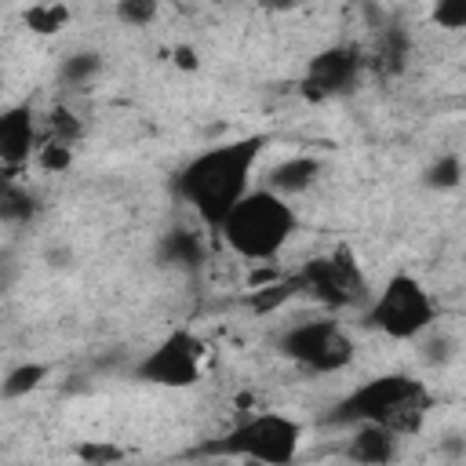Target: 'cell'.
I'll list each match as a JSON object with an SVG mask.
<instances>
[{"label": "cell", "instance_id": "obj_1", "mask_svg": "<svg viewBox=\"0 0 466 466\" xmlns=\"http://www.w3.org/2000/svg\"><path fill=\"white\" fill-rule=\"evenodd\" d=\"M262 149H266V135H240L200 149L175 171L178 200L189 204L204 226L218 229V222L233 211V204L251 189V175Z\"/></svg>", "mask_w": 466, "mask_h": 466}, {"label": "cell", "instance_id": "obj_2", "mask_svg": "<svg viewBox=\"0 0 466 466\" xmlns=\"http://www.w3.org/2000/svg\"><path fill=\"white\" fill-rule=\"evenodd\" d=\"M430 408H433V393L422 379L404 375V371H386V375H375V379L360 382L357 390H350L335 404L328 422H339V426L371 422L397 437H415L422 430Z\"/></svg>", "mask_w": 466, "mask_h": 466}, {"label": "cell", "instance_id": "obj_3", "mask_svg": "<svg viewBox=\"0 0 466 466\" xmlns=\"http://www.w3.org/2000/svg\"><path fill=\"white\" fill-rule=\"evenodd\" d=\"M295 226H299V215H295L291 200L277 197L266 186H251L233 204V211L218 222L215 233L222 237V244L233 255H240L248 262H273L288 248Z\"/></svg>", "mask_w": 466, "mask_h": 466}, {"label": "cell", "instance_id": "obj_4", "mask_svg": "<svg viewBox=\"0 0 466 466\" xmlns=\"http://www.w3.org/2000/svg\"><path fill=\"white\" fill-rule=\"evenodd\" d=\"M302 422L284 411H255L240 419L233 430L222 437L208 441V455H226V459H248L255 466H291L302 451Z\"/></svg>", "mask_w": 466, "mask_h": 466}, {"label": "cell", "instance_id": "obj_5", "mask_svg": "<svg viewBox=\"0 0 466 466\" xmlns=\"http://www.w3.org/2000/svg\"><path fill=\"white\" fill-rule=\"evenodd\" d=\"M364 320L390 342H419L430 328H437V299L415 273L397 269L379 291H371Z\"/></svg>", "mask_w": 466, "mask_h": 466}, {"label": "cell", "instance_id": "obj_6", "mask_svg": "<svg viewBox=\"0 0 466 466\" xmlns=\"http://www.w3.org/2000/svg\"><path fill=\"white\" fill-rule=\"evenodd\" d=\"M277 350L291 364H299L302 371H313V375H339L357 357L350 331L331 317H317V320H302V324L284 328L277 339Z\"/></svg>", "mask_w": 466, "mask_h": 466}, {"label": "cell", "instance_id": "obj_7", "mask_svg": "<svg viewBox=\"0 0 466 466\" xmlns=\"http://www.w3.org/2000/svg\"><path fill=\"white\" fill-rule=\"evenodd\" d=\"M295 291H306L309 299H317L328 309H350V306H368L371 288L368 277L357 262V255L350 248H335L328 255L309 258L295 277H291Z\"/></svg>", "mask_w": 466, "mask_h": 466}, {"label": "cell", "instance_id": "obj_8", "mask_svg": "<svg viewBox=\"0 0 466 466\" xmlns=\"http://www.w3.org/2000/svg\"><path fill=\"white\" fill-rule=\"evenodd\" d=\"M204 353L208 346L200 335H193L189 328H175L138 357L135 379L160 390H193L204 375Z\"/></svg>", "mask_w": 466, "mask_h": 466}, {"label": "cell", "instance_id": "obj_9", "mask_svg": "<svg viewBox=\"0 0 466 466\" xmlns=\"http://www.w3.org/2000/svg\"><path fill=\"white\" fill-rule=\"evenodd\" d=\"M364 51L357 44H331L324 51H317L306 62V76H302V95L309 102H324L331 95L350 91L360 73H364Z\"/></svg>", "mask_w": 466, "mask_h": 466}, {"label": "cell", "instance_id": "obj_10", "mask_svg": "<svg viewBox=\"0 0 466 466\" xmlns=\"http://www.w3.org/2000/svg\"><path fill=\"white\" fill-rule=\"evenodd\" d=\"M40 149V120L29 102L0 106V164L22 167Z\"/></svg>", "mask_w": 466, "mask_h": 466}, {"label": "cell", "instance_id": "obj_11", "mask_svg": "<svg viewBox=\"0 0 466 466\" xmlns=\"http://www.w3.org/2000/svg\"><path fill=\"white\" fill-rule=\"evenodd\" d=\"M397 451H400V437L382 426H371V422L353 426V433L346 441V459L357 466H390L397 459Z\"/></svg>", "mask_w": 466, "mask_h": 466}, {"label": "cell", "instance_id": "obj_12", "mask_svg": "<svg viewBox=\"0 0 466 466\" xmlns=\"http://www.w3.org/2000/svg\"><path fill=\"white\" fill-rule=\"evenodd\" d=\"M320 175H324V164H320L317 157L295 153V157H288V160H280V164L269 167L266 189H273V193L284 197V200H295V197H302L306 189H313V186L320 182Z\"/></svg>", "mask_w": 466, "mask_h": 466}, {"label": "cell", "instance_id": "obj_13", "mask_svg": "<svg viewBox=\"0 0 466 466\" xmlns=\"http://www.w3.org/2000/svg\"><path fill=\"white\" fill-rule=\"evenodd\" d=\"M160 262L178 269H197L204 262V240L189 229H171L160 240Z\"/></svg>", "mask_w": 466, "mask_h": 466}, {"label": "cell", "instance_id": "obj_14", "mask_svg": "<svg viewBox=\"0 0 466 466\" xmlns=\"http://www.w3.org/2000/svg\"><path fill=\"white\" fill-rule=\"evenodd\" d=\"M47 375H51V364H44V360H22V364H15L0 379V397L4 400H22V397L36 393L47 382Z\"/></svg>", "mask_w": 466, "mask_h": 466}, {"label": "cell", "instance_id": "obj_15", "mask_svg": "<svg viewBox=\"0 0 466 466\" xmlns=\"http://www.w3.org/2000/svg\"><path fill=\"white\" fill-rule=\"evenodd\" d=\"M36 215V197L18 186L15 178H0V218L4 222H29Z\"/></svg>", "mask_w": 466, "mask_h": 466}, {"label": "cell", "instance_id": "obj_16", "mask_svg": "<svg viewBox=\"0 0 466 466\" xmlns=\"http://www.w3.org/2000/svg\"><path fill=\"white\" fill-rule=\"evenodd\" d=\"M422 182L437 193H451L462 186V153L459 149H448V153H437V160L426 167Z\"/></svg>", "mask_w": 466, "mask_h": 466}, {"label": "cell", "instance_id": "obj_17", "mask_svg": "<svg viewBox=\"0 0 466 466\" xmlns=\"http://www.w3.org/2000/svg\"><path fill=\"white\" fill-rule=\"evenodd\" d=\"M80 135H84V124H80V116H76L69 106H55V109L44 116V124H40V138H47V142L76 146Z\"/></svg>", "mask_w": 466, "mask_h": 466}, {"label": "cell", "instance_id": "obj_18", "mask_svg": "<svg viewBox=\"0 0 466 466\" xmlns=\"http://www.w3.org/2000/svg\"><path fill=\"white\" fill-rule=\"evenodd\" d=\"M98 73H102V55L98 51H76V55L62 58V66H58L62 84H73V87H87Z\"/></svg>", "mask_w": 466, "mask_h": 466}, {"label": "cell", "instance_id": "obj_19", "mask_svg": "<svg viewBox=\"0 0 466 466\" xmlns=\"http://www.w3.org/2000/svg\"><path fill=\"white\" fill-rule=\"evenodd\" d=\"M25 29L36 33V36H55L66 22H69V7L66 4H33L25 15H22Z\"/></svg>", "mask_w": 466, "mask_h": 466}, {"label": "cell", "instance_id": "obj_20", "mask_svg": "<svg viewBox=\"0 0 466 466\" xmlns=\"http://www.w3.org/2000/svg\"><path fill=\"white\" fill-rule=\"evenodd\" d=\"M295 295V284L291 280H277V284H258L248 291V306L255 313H273L277 306H284L288 299Z\"/></svg>", "mask_w": 466, "mask_h": 466}, {"label": "cell", "instance_id": "obj_21", "mask_svg": "<svg viewBox=\"0 0 466 466\" xmlns=\"http://www.w3.org/2000/svg\"><path fill=\"white\" fill-rule=\"evenodd\" d=\"M113 15H116L124 25L146 29V25L160 15V4H157V0H120V4L113 7Z\"/></svg>", "mask_w": 466, "mask_h": 466}, {"label": "cell", "instance_id": "obj_22", "mask_svg": "<svg viewBox=\"0 0 466 466\" xmlns=\"http://www.w3.org/2000/svg\"><path fill=\"white\" fill-rule=\"evenodd\" d=\"M33 160H36L44 171L62 175V171H69V167H73V146H62V142H47V138H40V149L33 153Z\"/></svg>", "mask_w": 466, "mask_h": 466}, {"label": "cell", "instance_id": "obj_23", "mask_svg": "<svg viewBox=\"0 0 466 466\" xmlns=\"http://www.w3.org/2000/svg\"><path fill=\"white\" fill-rule=\"evenodd\" d=\"M404 55H408V47H404V40H400L397 33H382V36H379V47H375V66L400 69Z\"/></svg>", "mask_w": 466, "mask_h": 466}, {"label": "cell", "instance_id": "obj_24", "mask_svg": "<svg viewBox=\"0 0 466 466\" xmlns=\"http://www.w3.org/2000/svg\"><path fill=\"white\" fill-rule=\"evenodd\" d=\"M433 22L441 29H466V0H441L433 7Z\"/></svg>", "mask_w": 466, "mask_h": 466}, {"label": "cell", "instance_id": "obj_25", "mask_svg": "<svg viewBox=\"0 0 466 466\" xmlns=\"http://www.w3.org/2000/svg\"><path fill=\"white\" fill-rule=\"evenodd\" d=\"M76 455H80L87 466H109V462L120 459V448H113V444H80Z\"/></svg>", "mask_w": 466, "mask_h": 466}, {"label": "cell", "instance_id": "obj_26", "mask_svg": "<svg viewBox=\"0 0 466 466\" xmlns=\"http://www.w3.org/2000/svg\"><path fill=\"white\" fill-rule=\"evenodd\" d=\"M171 62L178 66V69H186V73H193L200 62H197V51L189 47V44H175V51H171Z\"/></svg>", "mask_w": 466, "mask_h": 466}, {"label": "cell", "instance_id": "obj_27", "mask_svg": "<svg viewBox=\"0 0 466 466\" xmlns=\"http://www.w3.org/2000/svg\"><path fill=\"white\" fill-rule=\"evenodd\" d=\"M0 284H4V255H0Z\"/></svg>", "mask_w": 466, "mask_h": 466}]
</instances>
